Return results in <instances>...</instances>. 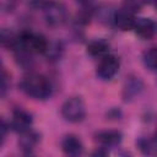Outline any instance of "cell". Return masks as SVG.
<instances>
[{"label":"cell","mask_w":157,"mask_h":157,"mask_svg":"<svg viewBox=\"0 0 157 157\" xmlns=\"http://www.w3.org/2000/svg\"><path fill=\"white\" fill-rule=\"evenodd\" d=\"M20 90L28 97L38 101H45L52 96L53 87L50 81L39 74H28L20 81Z\"/></svg>","instance_id":"6da1fadb"},{"label":"cell","mask_w":157,"mask_h":157,"mask_svg":"<svg viewBox=\"0 0 157 157\" xmlns=\"http://www.w3.org/2000/svg\"><path fill=\"white\" fill-rule=\"evenodd\" d=\"M61 115L66 121L80 123L86 117V104L81 97H70L61 105Z\"/></svg>","instance_id":"7a4b0ae2"},{"label":"cell","mask_w":157,"mask_h":157,"mask_svg":"<svg viewBox=\"0 0 157 157\" xmlns=\"http://www.w3.org/2000/svg\"><path fill=\"white\" fill-rule=\"evenodd\" d=\"M45 22L49 26H61L67 20V10L64 4L58 1H47L42 6Z\"/></svg>","instance_id":"3957f363"},{"label":"cell","mask_w":157,"mask_h":157,"mask_svg":"<svg viewBox=\"0 0 157 157\" xmlns=\"http://www.w3.org/2000/svg\"><path fill=\"white\" fill-rule=\"evenodd\" d=\"M119 67H120L119 59L114 55L107 54L103 58H101L99 63L97 64L96 75L98 78H101L103 81H109L118 74Z\"/></svg>","instance_id":"277c9868"},{"label":"cell","mask_w":157,"mask_h":157,"mask_svg":"<svg viewBox=\"0 0 157 157\" xmlns=\"http://www.w3.org/2000/svg\"><path fill=\"white\" fill-rule=\"evenodd\" d=\"M145 83L140 77L136 76H130L125 81L121 91V97L124 102H132L135 101L144 91Z\"/></svg>","instance_id":"5b68a950"},{"label":"cell","mask_w":157,"mask_h":157,"mask_svg":"<svg viewBox=\"0 0 157 157\" xmlns=\"http://www.w3.org/2000/svg\"><path fill=\"white\" fill-rule=\"evenodd\" d=\"M32 123H33L32 114L28 113L27 110L22 109V108H17L12 113V119H11V123H10V128L15 132L22 134V132L31 129Z\"/></svg>","instance_id":"8992f818"},{"label":"cell","mask_w":157,"mask_h":157,"mask_svg":"<svg viewBox=\"0 0 157 157\" xmlns=\"http://www.w3.org/2000/svg\"><path fill=\"white\" fill-rule=\"evenodd\" d=\"M134 32L144 39H151L157 34V22L148 17L136 18Z\"/></svg>","instance_id":"52a82bcc"},{"label":"cell","mask_w":157,"mask_h":157,"mask_svg":"<svg viewBox=\"0 0 157 157\" xmlns=\"http://www.w3.org/2000/svg\"><path fill=\"white\" fill-rule=\"evenodd\" d=\"M94 140L104 147H113L121 142L123 134L119 130H99L94 134Z\"/></svg>","instance_id":"ba28073f"},{"label":"cell","mask_w":157,"mask_h":157,"mask_svg":"<svg viewBox=\"0 0 157 157\" xmlns=\"http://www.w3.org/2000/svg\"><path fill=\"white\" fill-rule=\"evenodd\" d=\"M136 22V17L134 13L124 10V9H119L115 11L114 18H113V23L114 26L120 29V31H131L134 29Z\"/></svg>","instance_id":"9c48e42d"},{"label":"cell","mask_w":157,"mask_h":157,"mask_svg":"<svg viewBox=\"0 0 157 157\" xmlns=\"http://www.w3.org/2000/svg\"><path fill=\"white\" fill-rule=\"evenodd\" d=\"M20 135L21 136H20V140H18V146H20L21 151L26 155L32 153L33 150L36 148V146L40 141V135L37 131L32 130V129H29V130H27V131H25Z\"/></svg>","instance_id":"30bf717a"},{"label":"cell","mask_w":157,"mask_h":157,"mask_svg":"<svg viewBox=\"0 0 157 157\" xmlns=\"http://www.w3.org/2000/svg\"><path fill=\"white\" fill-rule=\"evenodd\" d=\"M61 150L67 156H80L83 152V145L77 136L66 135L61 140Z\"/></svg>","instance_id":"8fae6325"},{"label":"cell","mask_w":157,"mask_h":157,"mask_svg":"<svg viewBox=\"0 0 157 157\" xmlns=\"http://www.w3.org/2000/svg\"><path fill=\"white\" fill-rule=\"evenodd\" d=\"M109 43L102 38L98 39H93L91 42H88L87 44V54H90L93 58H103L104 55H107L109 53Z\"/></svg>","instance_id":"7c38bea8"},{"label":"cell","mask_w":157,"mask_h":157,"mask_svg":"<svg viewBox=\"0 0 157 157\" xmlns=\"http://www.w3.org/2000/svg\"><path fill=\"white\" fill-rule=\"evenodd\" d=\"M115 11L117 9H114L112 4H102L94 10L93 15H96L97 20L102 23H110V22L113 23Z\"/></svg>","instance_id":"4fadbf2b"},{"label":"cell","mask_w":157,"mask_h":157,"mask_svg":"<svg viewBox=\"0 0 157 157\" xmlns=\"http://www.w3.org/2000/svg\"><path fill=\"white\" fill-rule=\"evenodd\" d=\"M64 54V44L59 40H55V42H52L49 43L44 55L47 56L48 60L50 61H58L60 60V58L63 56Z\"/></svg>","instance_id":"5bb4252c"},{"label":"cell","mask_w":157,"mask_h":157,"mask_svg":"<svg viewBox=\"0 0 157 157\" xmlns=\"http://www.w3.org/2000/svg\"><path fill=\"white\" fill-rule=\"evenodd\" d=\"M142 63L146 69L157 71V47H151L142 54Z\"/></svg>","instance_id":"9a60e30c"},{"label":"cell","mask_w":157,"mask_h":157,"mask_svg":"<svg viewBox=\"0 0 157 157\" xmlns=\"http://www.w3.org/2000/svg\"><path fill=\"white\" fill-rule=\"evenodd\" d=\"M1 45L4 48H9L11 50H13L17 44H18V34L13 33L11 29H7V28H4L1 31Z\"/></svg>","instance_id":"2e32d148"},{"label":"cell","mask_w":157,"mask_h":157,"mask_svg":"<svg viewBox=\"0 0 157 157\" xmlns=\"http://www.w3.org/2000/svg\"><path fill=\"white\" fill-rule=\"evenodd\" d=\"M136 145L144 155H156L157 153L156 140L153 141V140H150L147 137H140L136 141Z\"/></svg>","instance_id":"e0dca14e"},{"label":"cell","mask_w":157,"mask_h":157,"mask_svg":"<svg viewBox=\"0 0 157 157\" xmlns=\"http://www.w3.org/2000/svg\"><path fill=\"white\" fill-rule=\"evenodd\" d=\"M142 6H144L142 0H123V2H121V9L126 10L134 15L139 13L142 10Z\"/></svg>","instance_id":"ac0fdd59"},{"label":"cell","mask_w":157,"mask_h":157,"mask_svg":"<svg viewBox=\"0 0 157 157\" xmlns=\"http://www.w3.org/2000/svg\"><path fill=\"white\" fill-rule=\"evenodd\" d=\"M9 88H10V76L6 72L5 67H2V71H1V97H5Z\"/></svg>","instance_id":"d6986e66"},{"label":"cell","mask_w":157,"mask_h":157,"mask_svg":"<svg viewBox=\"0 0 157 157\" xmlns=\"http://www.w3.org/2000/svg\"><path fill=\"white\" fill-rule=\"evenodd\" d=\"M9 128H10V124H7L6 120L2 118V119H1V124H0V139H1V146H4V144H5V140H6V136H7Z\"/></svg>","instance_id":"ffe728a7"},{"label":"cell","mask_w":157,"mask_h":157,"mask_svg":"<svg viewBox=\"0 0 157 157\" xmlns=\"http://www.w3.org/2000/svg\"><path fill=\"white\" fill-rule=\"evenodd\" d=\"M82 6H90L91 4H92V1L93 0H77Z\"/></svg>","instance_id":"44dd1931"},{"label":"cell","mask_w":157,"mask_h":157,"mask_svg":"<svg viewBox=\"0 0 157 157\" xmlns=\"http://www.w3.org/2000/svg\"><path fill=\"white\" fill-rule=\"evenodd\" d=\"M157 0H142L144 4H156Z\"/></svg>","instance_id":"7402d4cb"},{"label":"cell","mask_w":157,"mask_h":157,"mask_svg":"<svg viewBox=\"0 0 157 157\" xmlns=\"http://www.w3.org/2000/svg\"><path fill=\"white\" fill-rule=\"evenodd\" d=\"M155 140L157 141V130H156V132H155Z\"/></svg>","instance_id":"603a6c76"},{"label":"cell","mask_w":157,"mask_h":157,"mask_svg":"<svg viewBox=\"0 0 157 157\" xmlns=\"http://www.w3.org/2000/svg\"><path fill=\"white\" fill-rule=\"evenodd\" d=\"M155 6H156V9H157V1H156V4H155Z\"/></svg>","instance_id":"cb8c5ba5"}]
</instances>
